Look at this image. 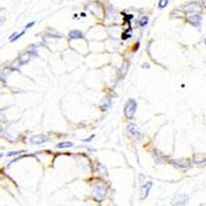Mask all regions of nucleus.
<instances>
[{
    "label": "nucleus",
    "instance_id": "1",
    "mask_svg": "<svg viewBox=\"0 0 206 206\" xmlns=\"http://www.w3.org/2000/svg\"><path fill=\"white\" fill-rule=\"evenodd\" d=\"M137 109V102L134 99H128L127 103L124 108V112H125V116L129 120H132Z\"/></svg>",
    "mask_w": 206,
    "mask_h": 206
},
{
    "label": "nucleus",
    "instance_id": "2",
    "mask_svg": "<svg viewBox=\"0 0 206 206\" xmlns=\"http://www.w3.org/2000/svg\"><path fill=\"white\" fill-rule=\"evenodd\" d=\"M189 202V196L186 194H179L176 195L171 200V205L172 206H181L186 205Z\"/></svg>",
    "mask_w": 206,
    "mask_h": 206
},
{
    "label": "nucleus",
    "instance_id": "3",
    "mask_svg": "<svg viewBox=\"0 0 206 206\" xmlns=\"http://www.w3.org/2000/svg\"><path fill=\"white\" fill-rule=\"evenodd\" d=\"M106 194V189L105 186L102 185H96L94 189V198L96 199L97 201L100 202L101 200L105 197Z\"/></svg>",
    "mask_w": 206,
    "mask_h": 206
},
{
    "label": "nucleus",
    "instance_id": "4",
    "mask_svg": "<svg viewBox=\"0 0 206 206\" xmlns=\"http://www.w3.org/2000/svg\"><path fill=\"white\" fill-rule=\"evenodd\" d=\"M151 186H153V183L151 181H147L146 183H143L140 188V198L145 199L149 194V191H151Z\"/></svg>",
    "mask_w": 206,
    "mask_h": 206
},
{
    "label": "nucleus",
    "instance_id": "5",
    "mask_svg": "<svg viewBox=\"0 0 206 206\" xmlns=\"http://www.w3.org/2000/svg\"><path fill=\"white\" fill-rule=\"evenodd\" d=\"M188 22L191 24V25L195 26V27H198V26L201 25V21H202V19H201V16L199 14H193L191 15V16H189L188 18Z\"/></svg>",
    "mask_w": 206,
    "mask_h": 206
},
{
    "label": "nucleus",
    "instance_id": "6",
    "mask_svg": "<svg viewBox=\"0 0 206 206\" xmlns=\"http://www.w3.org/2000/svg\"><path fill=\"white\" fill-rule=\"evenodd\" d=\"M171 163L174 164L176 167L181 169H186L190 167V161L188 159H176V160H172Z\"/></svg>",
    "mask_w": 206,
    "mask_h": 206
},
{
    "label": "nucleus",
    "instance_id": "7",
    "mask_svg": "<svg viewBox=\"0 0 206 206\" xmlns=\"http://www.w3.org/2000/svg\"><path fill=\"white\" fill-rule=\"evenodd\" d=\"M185 12L186 14H199L200 12V5L198 3H191L185 7Z\"/></svg>",
    "mask_w": 206,
    "mask_h": 206
},
{
    "label": "nucleus",
    "instance_id": "8",
    "mask_svg": "<svg viewBox=\"0 0 206 206\" xmlns=\"http://www.w3.org/2000/svg\"><path fill=\"white\" fill-rule=\"evenodd\" d=\"M47 140V137L44 135H35L30 138V142L32 144H41Z\"/></svg>",
    "mask_w": 206,
    "mask_h": 206
},
{
    "label": "nucleus",
    "instance_id": "9",
    "mask_svg": "<svg viewBox=\"0 0 206 206\" xmlns=\"http://www.w3.org/2000/svg\"><path fill=\"white\" fill-rule=\"evenodd\" d=\"M128 132H129L130 134H132L133 136H138V135H139L137 126H136L135 124H133V123H131V124H129V125H128Z\"/></svg>",
    "mask_w": 206,
    "mask_h": 206
},
{
    "label": "nucleus",
    "instance_id": "10",
    "mask_svg": "<svg viewBox=\"0 0 206 206\" xmlns=\"http://www.w3.org/2000/svg\"><path fill=\"white\" fill-rule=\"evenodd\" d=\"M69 37L71 38V39H77V38H82L84 37V35H82V33L79 30H71L70 32H69Z\"/></svg>",
    "mask_w": 206,
    "mask_h": 206
},
{
    "label": "nucleus",
    "instance_id": "11",
    "mask_svg": "<svg viewBox=\"0 0 206 206\" xmlns=\"http://www.w3.org/2000/svg\"><path fill=\"white\" fill-rule=\"evenodd\" d=\"M56 146H57V148H67V147H72L73 143L70 141H63V142L58 143Z\"/></svg>",
    "mask_w": 206,
    "mask_h": 206
},
{
    "label": "nucleus",
    "instance_id": "12",
    "mask_svg": "<svg viewBox=\"0 0 206 206\" xmlns=\"http://www.w3.org/2000/svg\"><path fill=\"white\" fill-rule=\"evenodd\" d=\"M148 21H149L148 17H147V16H143V17H142V18L139 20V22H138V24H139L140 27H145V26H146L147 24H148Z\"/></svg>",
    "mask_w": 206,
    "mask_h": 206
},
{
    "label": "nucleus",
    "instance_id": "13",
    "mask_svg": "<svg viewBox=\"0 0 206 206\" xmlns=\"http://www.w3.org/2000/svg\"><path fill=\"white\" fill-rule=\"evenodd\" d=\"M169 4V0H160L159 1V8L160 9H163V8L166 7L167 5Z\"/></svg>",
    "mask_w": 206,
    "mask_h": 206
},
{
    "label": "nucleus",
    "instance_id": "14",
    "mask_svg": "<svg viewBox=\"0 0 206 206\" xmlns=\"http://www.w3.org/2000/svg\"><path fill=\"white\" fill-rule=\"evenodd\" d=\"M24 33H25V30H24V31H23V32H21V33H20V34H17V35H16V36H15V37H14V38H12V40H10V41H16V40H18V39H19V38H20V37H22V36H23V35H24Z\"/></svg>",
    "mask_w": 206,
    "mask_h": 206
},
{
    "label": "nucleus",
    "instance_id": "15",
    "mask_svg": "<svg viewBox=\"0 0 206 206\" xmlns=\"http://www.w3.org/2000/svg\"><path fill=\"white\" fill-rule=\"evenodd\" d=\"M24 153V151H12V153H8L7 156L8 157H12V156H16V155H19V154H22Z\"/></svg>",
    "mask_w": 206,
    "mask_h": 206
},
{
    "label": "nucleus",
    "instance_id": "16",
    "mask_svg": "<svg viewBox=\"0 0 206 206\" xmlns=\"http://www.w3.org/2000/svg\"><path fill=\"white\" fill-rule=\"evenodd\" d=\"M130 37H131V34H126V33L122 34V39L123 40H126V39H128V38H130Z\"/></svg>",
    "mask_w": 206,
    "mask_h": 206
},
{
    "label": "nucleus",
    "instance_id": "17",
    "mask_svg": "<svg viewBox=\"0 0 206 206\" xmlns=\"http://www.w3.org/2000/svg\"><path fill=\"white\" fill-rule=\"evenodd\" d=\"M34 24H35V22H31V23H28L27 25H26L25 29H28V28H31V27H33V26H34Z\"/></svg>",
    "mask_w": 206,
    "mask_h": 206
},
{
    "label": "nucleus",
    "instance_id": "18",
    "mask_svg": "<svg viewBox=\"0 0 206 206\" xmlns=\"http://www.w3.org/2000/svg\"><path fill=\"white\" fill-rule=\"evenodd\" d=\"M95 137V135H91L90 137L89 138H87V139H84V141H86V142H89V141H91V140L93 139V138Z\"/></svg>",
    "mask_w": 206,
    "mask_h": 206
},
{
    "label": "nucleus",
    "instance_id": "19",
    "mask_svg": "<svg viewBox=\"0 0 206 206\" xmlns=\"http://www.w3.org/2000/svg\"><path fill=\"white\" fill-rule=\"evenodd\" d=\"M141 67H142V68H146V69H148V68H149V65L147 64V63H143V64L141 65Z\"/></svg>",
    "mask_w": 206,
    "mask_h": 206
},
{
    "label": "nucleus",
    "instance_id": "20",
    "mask_svg": "<svg viewBox=\"0 0 206 206\" xmlns=\"http://www.w3.org/2000/svg\"><path fill=\"white\" fill-rule=\"evenodd\" d=\"M202 3H203V5L206 7V0H202Z\"/></svg>",
    "mask_w": 206,
    "mask_h": 206
},
{
    "label": "nucleus",
    "instance_id": "21",
    "mask_svg": "<svg viewBox=\"0 0 206 206\" xmlns=\"http://www.w3.org/2000/svg\"><path fill=\"white\" fill-rule=\"evenodd\" d=\"M81 16H82V17H86V14H84V12H82Z\"/></svg>",
    "mask_w": 206,
    "mask_h": 206
},
{
    "label": "nucleus",
    "instance_id": "22",
    "mask_svg": "<svg viewBox=\"0 0 206 206\" xmlns=\"http://www.w3.org/2000/svg\"><path fill=\"white\" fill-rule=\"evenodd\" d=\"M204 43H205V45H206V37H205V39H204Z\"/></svg>",
    "mask_w": 206,
    "mask_h": 206
}]
</instances>
